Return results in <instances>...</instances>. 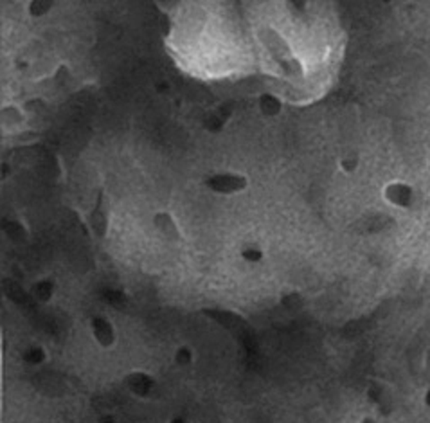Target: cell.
Instances as JSON below:
<instances>
[{
  "mask_svg": "<svg viewBox=\"0 0 430 423\" xmlns=\"http://www.w3.org/2000/svg\"><path fill=\"white\" fill-rule=\"evenodd\" d=\"M203 186L209 193L216 197H238L250 188V179L241 169L224 168L209 173Z\"/></svg>",
  "mask_w": 430,
  "mask_h": 423,
  "instance_id": "1",
  "label": "cell"
},
{
  "mask_svg": "<svg viewBox=\"0 0 430 423\" xmlns=\"http://www.w3.org/2000/svg\"><path fill=\"white\" fill-rule=\"evenodd\" d=\"M150 227H152L153 235L168 243H180L182 240L186 238V230L182 227L177 213L168 209V207L153 211L152 216H150Z\"/></svg>",
  "mask_w": 430,
  "mask_h": 423,
  "instance_id": "2",
  "label": "cell"
},
{
  "mask_svg": "<svg viewBox=\"0 0 430 423\" xmlns=\"http://www.w3.org/2000/svg\"><path fill=\"white\" fill-rule=\"evenodd\" d=\"M90 340L96 344L97 349L101 352H112L119 344V328L115 321L105 314H96L87 323Z\"/></svg>",
  "mask_w": 430,
  "mask_h": 423,
  "instance_id": "3",
  "label": "cell"
},
{
  "mask_svg": "<svg viewBox=\"0 0 430 423\" xmlns=\"http://www.w3.org/2000/svg\"><path fill=\"white\" fill-rule=\"evenodd\" d=\"M122 386L127 389V393H130L134 398L139 400H150L153 394L157 393V387H159V380H157L155 375L148 369L135 368L130 369L124 378H122Z\"/></svg>",
  "mask_w": 430,
  "mask_h": 423,
  "instance_id": "4",
  "label": "cell"
},
{
  "mask_svg": "<svg viewBox=\"0 0 430 423\" xmlns=\"http://www.w3.org/2000/svg\"><path fill=\"white\" fill-rule=\"evenodd\" d=\"M27 123H29V116L20 105L17 103H8L2 105L0 109V128L4 135H20L27 132Z\"/></svg>",
  "mask_w": 430,
  "mask_h": 423,
  "instance_id": "5",
  "label": "cell"
},
{
  "mask_svg": "<svg viewBox=\"0 0 430 423\" xmlns=\"http://www.w3.org/2000/svg\"><path fill=\"white\" fill-rule=\"evenodd\" d=\"M238 258L249 267H257L266 261V251L256 240H245L238 245Z\"/></svg>",
  "mask_w": 430,
  "mask_h": 423,
  "instance_id": "6",
  "label": "cell"
},
{
  "mask_svg": "<svg viewBox=\"0 0 430 423\" xmlns=\"http://www.w3.org/2000/svg\"><path fill=\"white\" fill-rule=\"evenodd\" d=\"M31 292L33 298L40 303V305H49L55 299L56 292H58V285L52 277H40L31 285Z\"/></svg>",
  "mask_w": 430,
  "mask_h": 423,
  "instance_id": "7",
  "label": "cell"
},
{
  "mask_svg": "<svg viewBox=\"0 0 430 423\" xmlns=\"http://www.w3.org/2000/svg\"><path fill=\"white\" fill-rule=\"evenodd\" d=\"M171 361H173V364L177 366V368L191 369L199 362V353H196V349H194L191 344L182 342L177 344L173 352H171Z\"/></svg>",
  "mask_w": 430,
  "mask_h": 423,
  "instance_id": "8",
  "label": "cell"
},
{
  "mask_svg": "<svg viewBox=\"0 0 430 423\" xmlns=\"http://www.w3.org/2000/svg\"><path fill=\"white\" fill-rule=\"evenodd\" d=\"M49 361V352L43 344L40 342H29L26 348L22 349V362L27 368H40Z\"/></svg>",
  "mask_w": 430,
  "mask_h": 423,
  "instance_id": "9",
  "label": "cell"
},
{
  "mask_svg": "<svg viewBox=\"0 0 430 423\" xmlns=\"http://www.w3.org/2000/svg\"><path fill=\"white\" fill-rule=\"evenodd\" d=\"M55 8V0H27L26 11L31 18H43Z\"/></svg>",
  "mask_w": 430,
  "mask_h": 423,
  "instance_id": "10",
  "label": "cell"
},
{
  "mask_svg": "<svg viewBox=\"0 0 430 423\" xmlns=\"http://www.w3.org/2000/svg\"><path fill=\"white\" fill-rule=\"evenodd\" d=\"M169 423H186V422H184V419L178 418V416H177V418H171V419H169Z\"/></svg>",
  "mask_w": 430,
  "mask_h": 423,
  "instance_id": "11",
  "label": "cell"
}]
</instances>
